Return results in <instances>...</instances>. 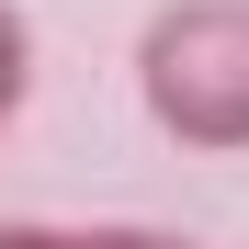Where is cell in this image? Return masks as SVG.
<instances>
[{"instance_id": "obj_1", "label": "cell", "mask_w": 249, "mask_h": 249, "mask_svg": "<svg viewBox=\"0 0 249 249\" xmlns=\"http://www.w3.org/2000/svg\"><path fill=\"white\" fill-rule=\"evenodd\" d=\"M136 102L181 147H249V0H170V12H147Z\"/></svg>"}, {"instance_id": "obj_2", "label": "cell", "mask_w": 249, "mask_h": 249, "mask_svg": "<svg viewBox=\"0 0 249 249\" xmlns=\"http://www.w3.org/2000/svg\"><path fill=\"white\" fill-rule=\"evenodd\" d=\"M23 91H34V34H23V12L0 0V124L23 113Z\"/></svg>"}, {"instance_id": "obj_3", "label": "cell", "mask_w": 249, "mask_h": 249, "mask_svg": "<svg viewBox=\"0 0 249 249\" xmlns=\"http://www.w3.org/2000/svg\"><path fill=\"white\" fill-rule=\"evenodd\" d=\"M79 249H193V238H170V227H79Z\"/></svg>"}, {"instance_id": "obj_4", "label": "cell", "mask_w": 249, "mask_h": 249, "mask_svg": "<svg viewBox=\"0 0 249 249\" xmlns=\"http://www.w3.org/2000/svg\"><path fill=\"white\" fill-rule=\"evenodd\" d=\"M0 249H79V227H23V215H0Z\"/></svg>"}]
</instances>
